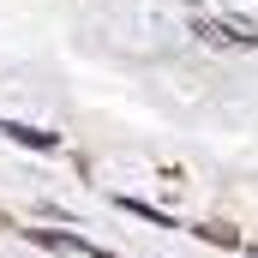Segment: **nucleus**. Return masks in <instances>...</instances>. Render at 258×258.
<instances>
[{
  "label": "nucleus",
  "mask_w": 258,
  "mask_h": 258,
  "mask_svg": "<svg viewBox=\"0 0 258 258\" xmlns=\"http://www.w3.org/2000/svg\"><path fill=\"white\" fill-rule=\"evenodd\" d=\"M198 234H204V240H210V246H234V228H228V222H204V228H198Z\"/></svg>",
  "instance_id": "obj_3"
},
{
  "label": "nucleus",
  "mask_w": 258,
  "mask_h": 258,
  "mask_svg": "<svg viewBox=\"0 0 258 258\" xmlns=\"http://www.w3.org/2000/svg\"><path fill=\"white\" fill-rule=\"evenodd\" d=\"M0 132H6V138H18V144H30V150H54V144H60L54 132H36V126H18V120H0Z\"/></svg>",
  "instance_id": "obj_2"
},
{
  "label": "nucleus",
  "mask_w": 258,
  "mask_h": 258,
  "mask_svg": "<svg viewBox=\"0 0 258 258\" xmlns=\"http://www.w3.org/2000/svg\"><path fill=\"white\" fill-rule=\"evenodd\" d=\"M198 36L210 42V48H228V42H240V48H258V24H246V18H198Z\"/></svg>",
  "instance_id": "obj_1"
}]
</instances>
